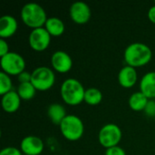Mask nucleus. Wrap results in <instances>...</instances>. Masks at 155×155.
<instances>
[{
	"instance_id": "4",
	"label": "nucleus",
	"mask_w": 155,
	"mask_h": 155,
	"mask_svg": "<svg viewBox=\"0 0 155 155\" xmlns=\"http://www.w3.org/2000/svg\"><path fill=\"white\" fill-rule=\"evenodd\" d=\"M60 130L65 139L74 142L83 136L84 127L82 120L78 116L69 114L61 123Z\"/></svg>"
},
{
	"instance_id": "15",
	"label": "nucleus",
	"mask_w": 155,
	"mask_h": 155,
	"mask_svg": "<svg viewBox=\"0 0 155 155\" xmlns=\"http://www.w3.org/2000/svg\"><path fill=\"white\" fill-rule=\"evenodd\" d=\"M140 89L148 99L155 98V72H149L143 76Z\"/></svg>"
},
{
	"instance_id": "27",
	"label": "nucleus",
	"mask_w": 155,
	"mask_h": 155,
	"mask_svg": "<svg viewBox=\"0 0 155 155\" xmlns=\"http://www.w3.org/2000/svg\"><path fill=\"white\" fill-rule=\"evenodd\" d=\"M148 17L152 23L155 24V5L152 6L148 11Z\"/></svg>"
},
{
	"instance_id": "23",
	"label": "nucleus",
	"mask_w": 155,
	"mask_h": 155,
	"mask_svg": "<svg viewBox=\"0 0 155 155\" xmlns=\"http://www.w3.org/2000/svg\"><path fill=\"white\" fill-rule=\"evenodd\" d=\"M143 111L148 116H155V101H149Z\"/></svg>"
},
{
	"instance_id": "18",
	"label": "nucleus",
	"mask_w": 155,
	"mask_h": 155,
	"mask_svg": "<svg viewBox=\"0 0 155 155\" xmlns=\"http://www.w3.org/2000/svg\"><path fill=\"white\" fill-rule=\"evenodd\" d=\"M148 102H149V99L140 91V92L134 93L131 95L129 99V105L131 109H133L134 111L140 112V111L144 110Z\"/></svg>"
},
{
	"instance_id": "8",
	"label": "nucleus",
	"mask_w": 155,
	"mask_h": 155,
	"mask_svg": "<svg viewBox=\"0 0 155 155\" xmlns=\"http://www.w3.org/2000/svg\"><path fill=\"white\" fill-rule=\"evenodd\" d=\"M51 42V35L44 27L33 29L29 35V45L37 52L45 51Z\"/></svg>"
},
{
	"instance_id": "1",
	"label": "nucleus",
	"mask_w": 155,
	"mask_h": 155,
	"mask_svg": "<svg viewBox=\"0 0 155 155\" xmlns=\"http://www.w3.org/2000/svg\"><path fill=\"white\" fill-rule=\"evenodd\" d=\"M153 56L152 50L148 45L143 43H133L128 45L124 51L125 63L134 68L147 64Z\"/></svg>"
},
{
	"instance_id": "25",
	"label": "nucleus",
	"mask_w": 155,
	"mask_h": 155,
	"mask_svg": "<svg viewBox=\"0 0 155 155\" xmlns=\"http://www.w3.org/2000/svg\"><path fill=\"white\" fill-rule=\"evenodd\" d=\"M18 76V81L20 82V84H23V83H30L31 82V78H32V74L26 72V71H24L22 72Z\"/></svg>"
},
{
	"instance_id": "20",
	"label": "nucleus",
	"mask_w": 155,
	"mask_h": 155,
	"mask_svg": "<svg viewBox=\"0 0 155 155\" xmlns=\"http://www.w3.org/2000/svg\"><path fill=\"white\" fill-rule=\"evenodd\" d=\"M36 89L33 85V84L30 83H23L20 84L17 89V94H19L20 98L23 100H30L35 95Z\"/></svg>"
},
{
	"instance_id": "6",
	"label": "nucleus",
	"mask_w": 155,
	"mask_h": 155,
	"mask_svg": "<svg viewBox=\"0 0 155 155\" xmlns=\"http://www.w3.org/2000/svg\"><path fill=\"white\" fill-rule=\"evenodd\" d=\"M1 67L3 72L8 75H19L25 71V62L22 55L17 53L9 52L7 54L1 57Z\"/></svg>"
},
{
	"instance_id": "2",
	"label": "nucleus",
	"mask_w": 155,
	"mask_h": 155,
	"mask_svg": "<svg viewBox=\"0 0 155 155\" xmlns=\"http://www.w3.org/2000/svg\"><path fill=\"white\" fill-rule=\"evenodd\" d=\"M21 18L27 26L34 29L43 27L47 20L45 9L36 3L25 4L21 10Z\"/></svg>"
},
{
	"instance_id": "24",
	"label": "nucleus",
	"mask_w": 155,
	"mask_h": 155,
	"mask_svg": "<svg viewBox=\"0 0 155 155\" xmlns=\"http://www.w3.org/2000/svg\"><path fill=\"white\" fill-rule=\"evenodd\" d=\"M0 155H22V153L15 147H6L0 152Z\"/></svg>"
},
{
	"instance_id": "21",
	"label": "nucleus",
	"mask_w": 155,
	"mask_h": 155,
	"mask_svg": "<svg viewBox=\"0 0 155 155\" xmlns=\"http://www.w3.org/2000/svg\"><path fill=\"white\" fill-rule=\"evenodd\" d=\"M12 88V81L7 74L5 72L0 73V94L3 96L6 93L10 92Z\"/></svg>"
},
{
	"instance_id": "22",
	"label": "nucleus",
	"mask_w": 155,
	"mask_h": 155,
	"mask_svg": "<svg viewBox=\"0 0 155 155\" xmlns=\"http://www.w3.org/2000/svg\"><path fill=\"white\" fill-rule=\"evenodd\" d=\"M105 155H126L125 151L120 146H114L106 149Z\"/></svg>"
},
{
	"instance_id": "3",
	"label": "nucleus",
	"mask_w": 155,
	"mask_h": 155,
	"mask_svg": "<svg viewBox=\"0 0 155 155\" xmlns=\"http://www.w3.org/2000/svg\"><path fill=\"white\" fill-rule=\"evenodd\" d=\"M85 90L83 84L74 78H68L61 85V96L65 104L77 105L84 101Z\"/></svg>"
},
{
	"instance_id": "9",
	"label": "nucleus",
	"mask_w": 155,
	"mask_h": 155,
	"mask_svg": "<svg viewBox=\"0 0 155 155\" xmlns=\"http://www.w3.org/2000/svg\"><path fill=\"white\" fill-rule=\"evenodd\" d=\"M70 16L78 25L86 24L91 18V9L84 2H75L70 7Z\"/></svg>"
},
{
	"instance_id": "26",
	"label": "nucleus",
	"mask_w": 155,
	"mask_h": 155,
	"mask_svg": "<svg viewBox=\"0 0 155 155\" xmlns=\"http://www.w3.org/2000/svg\"><path fill=\"white\" fill-rule=\"evenodd\" d=\"M9 53V47H8V45L7 43L5 42V39H2L0 40V56H4L5 54H7Z\"/></svg>"
},
{
	"instance_id": "14",
	"label": "nucleus",
	"mask_w": 155,
	"mask_h": 155,
	"mask_svg": "<svg viewBox=\"0 0 155 155\" xmlns=\"http://www.w3.org/2000/svg\"><path fill=\"white\" fill-rule=\"evenodd\" d=\"M21 104L19 94L15 91H10L2 96V107L6 113H15L18 110Z\"/></svg>"
},
{
	"instance_id": "19",
	"label": "nucleus",
	"mask_w": 155,
	"mask_h": 155,
	"mask_svg": "<svg viewBox=\"0 0 155 155\" xmlns=\"http://www.w3.org/2000/svg\"><path fill=\"white\" fill-rule=\"evenodd\" d=\"M103 100V94L102 92L94 87L88 88L85 90L84 94V102L90 105H97Z\"/></svg>"
},
{
	"instance_id": "17",
	"label": "nucleus",
	"mask_w": 155,
	"mask_h": 155,
	"mask_svg": "<svg viewBox=\"0 0 155 155\" xmlns=\"http://www.w3.org/2000/svg\"><path fill=\"white\" fill-rule=\"evenodd\" d=\"M45 28L53 36H60L64 32V24L58 17L47 18Z\"/></svg>"
},
{
	"instance_id": "12",
	"label": "nucleus",
	"mask_w": 155,
	"mask_h": 155,
	"mask_svg": "<svg viewBox=\"0 0 155 155\" xmlns=\"http://www.w3.org/2000/svg\"><path fill=\"white\" fill-rule=\"evenodd\" d=\"M18 24L16 19L10 15H5L0 18V36L2 39L12 36L17 30Z\"/></svg>"
},
{
	"instance_id": "5",
	"label": "nucleus",
	"mask_w": 155,
	"mask_h": 155,
	"mask_svg": "<svg viewBox=\"0 0 155 155\" xmlns=\"http://www.w3.org/2000/svg\"><path fill=\"white\" fill-rule=\"evenodd\" d=\"M31 83L38 91H47L53 87L55 75L54 72L46 66H40L35 69L32 73Z\"/></svg>"
},
{
	"instance_id": "13",
	"label": "nucleus",
	"mask_w": 155,
	"mask_h": 155,
	"mask_svg": "<svg viewBox=\"0 0 155 155\" xmlns=\"http://www.w3.org/2000/svg\"><path fill=\"white\" fill-rule=\"evenodd\" d=\"M118 81L124 88L133 87L137 82V73L135 68L129 65L123 67L118 74Z\"/></svg>"
},
{
	"instance_id": "10",
	"label": "nucleus",
	"mask_w": 155,
	"mask_h": 155,
	"mask_svg": "<svg viewBox=\"0 0 155 155\" xmlns=\"http://www.w3.org/2000/svg\"><path fill=\"white\" fill-rule=\"evenodd\" d=\"M20 147L25 155H39L44 151V143L39 137L29 135L22 140Z\"/></svg>"
},
{
	"instance_id": "16",
	"label": "nucleus",
	"mask_w": 155,
	"mask_h": 155,
	"mask_svg": "<svg viewBox=\"0 0 155 155\" xmlns=\"http://www.w3.org/2000/svg\"><path fill=\"white\" fill-rule=\"evenodd\" d=\"M47 115L53 124H54L55 125H59V126H60L61 123L64 121V119L67 116L64 107L59 104H51L48 107Z\"/></svg>"
},
{
	"instance_id": "11",
	"label": "nucleus",
	"mask_w": 155,
	"mask_h": 155,
	"mask_svg": "<svg viewBox=\"0 0 155 155\" xmlns=\"http://www.w3.org/2000/svg\"><path fill=\"white\" fill-rule=\"evenodd\" d=\"M51 63L54 70L59 73H66L71 70L73 66V60L71 56L64 51H56L53 54Z\"/></svg>"
},
{
	"instance_id": "7",
	"label": "nucleus",
	"mask_w": 155,
	"mask_h": 155,
	"mask_svg": "<svg viewBox=\"0 0 155 155\" xmlns=\"http://www.w3.org/2000/svg\"><path fill=\"white\" fill-rule=\"evenodd\" d=\"M98 139L101 145L106 149L117 146L122 139V131L118 125L114 124H107L101 128Z\"/></svg>"
}]
</instances>
